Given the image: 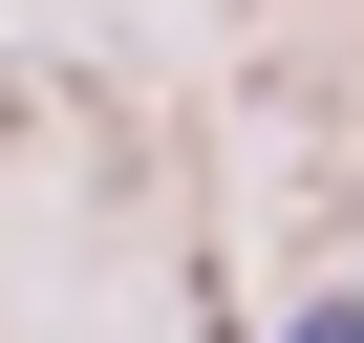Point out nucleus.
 Returning <instances> with one entry per match:
<instances>
[{
  "label": "nucleus",
  "instance_id": "f257e3e1",
  "mask_svg": "<svg viewBox=\"0 0 364 343\" xmlns=\"http://www.w3.org/2000/svg\"><path fill=\"white\" fill-rule=\"evenodd\" d=\"M279 343H364V300H321V322H279Z\"/></svg>",
  "mask_w": 364,
  "mask_h": 343
}]
</instances>
